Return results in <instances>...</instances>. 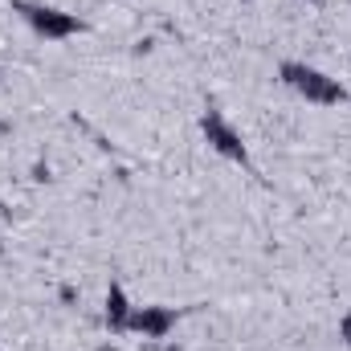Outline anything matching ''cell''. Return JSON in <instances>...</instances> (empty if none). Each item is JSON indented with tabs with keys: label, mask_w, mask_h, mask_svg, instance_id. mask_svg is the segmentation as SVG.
<instances>
[{
	"label": "cell",
	"mask_w": 351,
	"mask_h": 351,
	"mask_svg": "<svg viewBox=\"0 0 351 351\" xmlns=\"http://www.w3.org/2000/svg\"><path fill=\"white\" fill-rule=\"evenodd\" d=\"M278 82L286 90H294L298 98L315 102V106H339V102H351V90L331 78L327 70L311 66V62H282L278 66Z\"/></svg>",
	"instance_id": "6da1fadb"
},
{
	"label": "cell",
	"mask_w": 351,
	"mask_h": 351,
	"mask_svg": "<svg viewBox=\"0 0 351 351\" xmlns=\"http://www.w3.org/2000/svg\"><path fill=\"white\" fill-rule=\"evenodd\" d=\"M8 8L41 37V41H70L78 33H86L90 25L78 12H66L58 4H45V0H8Z\"/></svg>",
	"instance_id": "7a4b0ae2"
},
{
	"label": "cell",
	"mask_w": 351,
	"mask_h": 351,
	"mask_svg": "<svg viewBox=\"0 0 351 351\" xmlns=\"http://www.w3.org/2000/svg\"><path fill=\"white\" fill-rule=\"evenodd\" d=\"M200 135H204L208 152H217L221 160H229V164H241V168H254L245 135H241V131H237V127L225 119V110H221L217 102H208V106L200 110Z\"/></svg>",
	"instance_id": "3957f363"
},
{
	"label": "cell",
	"mask_w": 351,
	"mask_h": 351,
	"mask_svg": "<svg viewBox=\"0 0 351 351\" xmlns=\"http://www.w3.org/2000/svg\"><path fill=\"white\" fill-rule=\"evenodd\" d=\"M176 323H180V311H172V306H160V302H152V306H131V315H127V335L168 339L176 331Z\"/></svg>",
	"instance_id": "277c9868"
},
{
	"label": "cell",
	"mask_w": 351,
	"mask_h": 351,
	"mask_svg": "<svg viewBox=\"0 0 351 351\" xmlns=\"http://www.w3.org/2000/svg\"><path fill=\"white\" fill-rule=\"evenodd\" d=\"M131 298H127V290H123V282H110L106 286V298H102V323H106V331L110 335H127V315H131Z\"/></svg>",
	"instance_id": "5b68a950"
},
{
	"label": "cell",
	"mask_w": 351,
	"mask_h": 351,
	"mask_svg": "<svg viewBox=\"0 0 351 351\" xmlns=\"http://www.w3.org/2000/svg\"><path fill=\"white\" fill-rule=\"evenodd\" d=\"M339 339H343V348L351 351V311L343 315V319H339Z\"/></svg>",
	"instance_id": "8992f818"
},
{
	"label": "cell",
	"mask_w": 351,
	"mask_h": 351,
	"mask_svg": "<svg viewBox=\"0 0 351 351\" xmlns=\"http://www.w3.org/2000/svg\"><path fill=\"white\" fill-rule=\"evenodd\" d=\"M160 343H164V339H147V343H143V351H180V348H160Z\"/></svg>",
	"instance_id": "52a82bcc"
}]
</instances>
